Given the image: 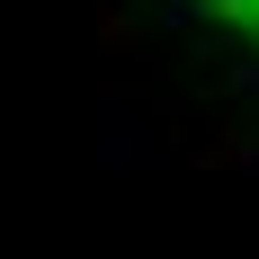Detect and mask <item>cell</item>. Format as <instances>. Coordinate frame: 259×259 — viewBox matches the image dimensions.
Returning <instances> with one entry per match:
<instances>
[{
    "label": "cell",
    "mask_w": 259,
    "mask_h": 259,
    "mask_svg": "<svg viewBox=\"0 0 259 259\" xmlns=\"http://www.w3.org/2000/svg\"><path fill=\"white\" fill-rule=\"evenodd\" d=\"M214 9H224V18H233L241 36H259V0H214Z\"/></svg>",
    "instance_id": "6da1fadb"
}]
</instances>
